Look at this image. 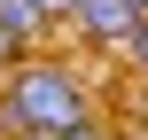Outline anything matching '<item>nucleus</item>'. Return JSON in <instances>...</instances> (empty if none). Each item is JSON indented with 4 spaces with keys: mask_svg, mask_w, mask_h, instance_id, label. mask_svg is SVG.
<instances>
[{
    "mask_svg": "<svg viewBox=\"0 0 148 140\" xmlns=\"http://www.w3.org/2000/svg\"><path fill=\"white\" fill-rule=\"evenodd\" d=\"M94 117V86L55 62V55H23L8 78H0V132L8 140H31V132H70Z\"/></svg>",
    "mask_w": 148,
    "mask_h": 140,
    "instance_id": "nucleus-1",
    "label": "nucleus"
},
{
    "mask_svg": "<svg viewBox=\"0 0 148 140\" xmlns=\"http://www.w3.org/2000/svg\"><path fill=\"white\" fill-rule=\"evenodd\" d=\"M140 16H148L140 0H70V31H78L86 47H125V31H133Z\"/></svg>",
    "mask_w": 148,
    "mask_h": 140,
    "instance_id": "nucleus-2",
    "label": "nucleus"
},
{
    "mask_svg": "<svg viewBox=\"0 0 148 140\" xmlns=\"http://www.w3.org/2000/svg\"><path fill=\"white\" fill-rule=\"evenodd\" d=\"M0 31H8V39H23V47H39V39L55 31V16H47L39 0H0Z\"/></svg>",
    "mask_w": 148,
    "mask_h": 140,
    "instance_id": "nucleus-3",
    "label": "nucleus"
},
{
    "mask_svg": "<svg viewBox=\"0 0 148 140\" xmlns=\"http://www.w3.org/2000/svg\"><path fill=\"white\" fill-rule=\"evenodd\" d=\"M117 55H125V62H133V70H140V78H148V16H140V23H133V31H125V47H117Z\"/></svg>",
    "mask_w": 148,
    "mask_h": 140,
    "instance_id": "nucleus-4",
    "label": "nucleus"
},
{
    "mask_svg": "<svg viewBox=\"0 0 148 140\" xmlns=\"http://www.w3.org/2000/svg\"><path fill=\"white\" fill-rule=\"evenodd\" d=\"M31 140H109V125L86 117V125H70V132H31Z\"/></svg>",
    "mask_w": 148,
    "mask_h": 140,
    "instance_id": "nucleus-5",
    "label": "nucleus"
},
{
    "mask_svg": "<svg viewBox=\"0 0 148 140\" xmlns=\"http://www.w3.org/2000/svg\"><path fill=\"white\" fill-rule=\"evenodd\" d=\"M133 117H140V125H148V78H140V86H133Z\"/></svg>",
    "mask_w": 148,
    "mask_h": 140,
    "instance_id": "nucleus-6",
    "label": "nucleus"
},
{
    "mask_svg": "<svg viewBox=\"0 0 148 140\" xmlns=\"http://www.w3.org/2000/svg\"><path fill=\"white\" fill-rule=\"evenodd\" d=\"M39 8H47V16H55V23H70V0H39Z\"/></svg>",
    "mask_w": 148,
    "mask_h": 140,
    "instance_id": "nucleus-7",
    "label": "nucleus"
},
{
    "mask_svg": "<svg viewBox=\"0 0 148 140\" xmlns=\"http://www.w3.org/2000/svg\"><path fill=\"white\" fill-rule=\"evenodd\" d=\"M140 8H148V0H140Z\"/></svg>",
    "mask_w": 148,
    "mask_h": 140,
    "instance_id": "nucleus-8",
    "label": "nucleus"
}]
</instances>
